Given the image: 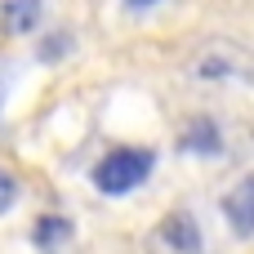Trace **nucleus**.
<instances>
[{
	"mask_svg": "<svg viewBox=\"0 0 254 254\" xmlns=\"http://www.w3.org/2000/svg\"><path fill=\"white\" fill-rule=\"evenodd\" d=\"M152 152L147 147H116V152H107L98 165H94V188L103 192V196H125V192H134L147 174H152Z\"/></svg>",
	"mask_w": 254,
	"mask_h": 254,
	"instance_id": "obj_1",
	"label": "nucleus"
},
{
	"mask_svg": "<svg viewBox=\"0 0 254 254\" xmlns=\"http://www.w3.org/2000/svg\"><path fill=\"white\" fill-rule=\"evenodd\" d=\"M201 246H205L201 223H196V214H188V210L165 214V219L152 228V237H147V254H201Z\"/></svg>",
	"mask_w": 254,
	"mask_h": 254,
	"instance_id": "obj_2",
	"label": "nucleus"
},
{
	"mask_svg": "<svg viewBox=\"0 0 254 254\" xmlns=\"http://www.w3.org/2000/svg\"><path fill=\"white\" fill-rule=\"evenodd\" d=\"M223 219L232 223L237 237H254V174H246V179L223 196Z\"/></svg>",
	"mask_w": 254,
	"mask_h": 254,
	"instance_id": "obj_3",
	"label": "nucleus"
},
{
	"mask_svg": "<svg viewBox=\"0 0 254 254\" xmlns=\"http://www.w3.org/2000/svg\"><path fill=\"white\" fill-rule=\"evenodd\" d=\"M40 13H45V0H0V31L9 40H18V36L36 31Z\"/></svg>",
	"mask_w": 254,
	"mask_h": 254,
	"instance_id": "obj_4",
	"label": "nucleus"
},
{
	"mask_svg": "<svg viewBox=\"0 0 254 254\" xmlns=\"http://www.w3.org/2000/svg\"><path fill=\"white\" fill-rule=\"evenodd\" d=\"M183 147L192 152H219V129H214V121H205V116H196L192 125H188V134H183Z\"/></svg>",
	"mask_w": 254,
	"mask_h": 254,
	"instance_id": "obj_5",
	"label": "nucleus"
},
{
	"mask_svg": "<svg viewBox=\"0 0 254 254\" xmlns=\"http://www.w3.org/2000/svg\"><path fill=\"white\" fill-rule=\"evenodd\" d=\"M13 201H18V179H13L9 170H0V214H9Z\"/></svg>",
	"mask_w": 254,
	"mask_h": 254,
	"instance_id": "obj_6",
	"label": "nucleus"
},
{
	"mask_svg": "<svg viewBox=\"0 0 254 254\" xmlns=\"http://www.w3.org/2000/svg\"><path fill=\"white\" fill-rule=\"evenodd\" d=\"M129 4H134V9H147V4H152V0H129Z\"/></svg>",
	"mask_w": 254,
	"mask_h": 254,
	"instance_id": "obj_7",
	"label": "nucleus"
},
{
	"mask_svg": "<svg viewBox=\"0 0 254 254\" xmlns=\"http://www.w3.org/2000/svg\"><path fill=\"white\" fill-rule=\"evenodd\" d=\"M0 103H4V89H0Z\"/></svg>",
	"mask_w": 254,
	"mask_h": 254,
	"instance_id": "obj_8",
	"label": "nucleus"
}]
</instances>
